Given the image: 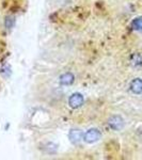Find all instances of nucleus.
Instances as JSON below:
<instances>
[{
	"label": "nucleus",
	"instance_id": "1",
	"mask_svg": "<svg viewBox=\"0 0 142 160\" xmlns=\"http://www.w3.org/2000/svg\"><path fill=\"white\" fill-rule=\"evenodd\" d=\"M102 137V133L99 129H89L86 133H84V140L87 143H94V142L99 141Z\"/></svg>",
	"mask_w": 142,
	"mask_h": 160
},
{
	"label": "nucleus",
	"instance_id": "2",
	"mask_svg": "<svg viewBox=\"0 0 142 160\" xmlns=\"http://www.w3.org/2000/svg\"><path fill=\"white\" fill-rule=\"evenodd\" d=\"M109 124L110 128L113 130H121L124 127V120L120 115H113L109 118Z\"/></svg>",
	"mask_w": 142,
	"mask_h": 160
},
{
	"label": "nucleus",
	"instance_id": "3",
	"mask_svg": "<svg viewBox=\"0 0 142 160\" xmlns=\"http://www.w3.org/2000/svg\"><path fill=\"white\" fill-rule=\"evenodd\" d=\"M68 104L72 108H79L84 104V96L79 93H75L69 97Z\"/></svg>",
	"mask_w": 142,
	"mask_h": 160
},
{
	"label": "nucleus",
	"instance_id": "4",
	"mask_svg": "<svg viewBox=\"0 0 142 160\" xmlns=\"http://www.w3.org/2000/svg\"><path fill=\"white\" fill-rule=\"evenodd\" d=\"M129 89L134 94H142V79L136 78L130 82Z\"/></svg>",
	"mask_w": 142,
	"mask_h": 160
},
{
	"label": "nucleus",
	"instance_id": "5",
	"mask_svg": "<svg viewBox=\"0 0 142 160\" xmlns=\"http://www.w3.org/2000/svg\"><path fill=\"white\" fill-rule=\"evenodd\" d=\"M69 140L73 142L74 144L79 143L84 139V132L79 129H73L69 131Z\"/></svg>",
	"mask_w": 142,
	"mask_h": 160
},
{
	"label": "nucleus",
	"instance_id": "6",
	"mask_svg": "<svg viewBox=\"0 0 142 160\" xmlns=\"http://www.w3.org/2000/svg\"><path fill=\"white\" fill-rule=\"evenodd\" d=\"M74 82V76L71 73H66L60 77V83L63 86H69Z\"/></svg>",
	"mask_w": 142,
	"mask_h": 160
},
{
	"label": "nucleus",
	"instance_id": "7",
	"mask_svg": "<svg viewBox=\"0 0 142 160\" xmlns=\"http://www.w3.org/2000/svg\"><path fill=\"white\" fill-rule=\"evenodd\" d=\"M131 27L134 30H142V16L134 19L131 22Z\"/></svg>",
	"mask_w": 142,
	"mask_h": 160
},
{
	"label": "nucleus",
	"instance_id": "8",
	"mask_svg": "<svg viewBox=\"0 0 142 160\" xmlns=\"http://www.w3.org/2000/svg\"><path fill=\"white\" fill-rule=\"evenodd\" d=\"M13 25H14V18H13V17H7V20H6L7 28H11L13 27Z\"/></svg>",
	"mask_w": 142,
	"mask_h": 160
}]
</instances>
